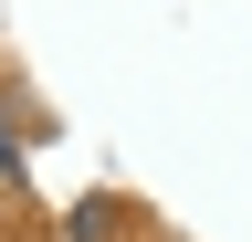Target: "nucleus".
<instances>
[{"label": "nucleus", "mask_w": 252, "mask_h": 242, "mask_svg": "<svg viewBox=\"0 0 252 242\" xmlns=\"http://www.w3.org/2000/svg\"><path fill=\"white\" fill-rule=\"evenodd\" d=\"M0 158H21V127H11V105H0Z\"/></svg>", "instance_id": "f257e3e1"}]
</instances>
